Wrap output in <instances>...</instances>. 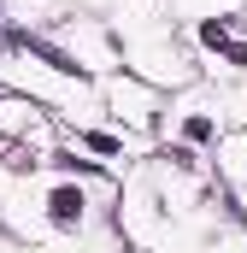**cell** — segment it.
Returning <instances> with one entry per match:
<instances>
[{
    "label": "cell",
    "instance_id": "1",
    "mask_svg": "<svg viewBox=\"0 0 247 253\" xmlns=\"http://www.w3.org/2000/svg\"><path fill=\"white\" fill-rule=\"evenodd\" d=\"M47 212H53V224H77L82 218V189H53Z\"/></svg>",
    "mask_w": 247,
    "mask_h": 253
}]
</instances>
